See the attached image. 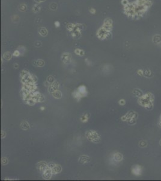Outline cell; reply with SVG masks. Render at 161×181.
Returning <instances> with one entry per match:
<instances>
[{
  "label": "cell",
  "mask_w": 161,
  "mask_h": 181,
  "mask_svg": "<svg viewBox=\"0 0 161 181\" xmlns=\"http://www.w3.org/2000/svg\"><path fill=\"white\" fill-rule=\"evenodd\" d=\"M19 9L20 10L22 11V12H25L27 9V5L24 4H22L19 5Z\"/></svg>",
  "instance_id": "cell-11"
},
{
  "label": "cell",
  "mask_w": 161,
  "mask_h": 181,
  "mask_svg": "<svg viewBox=\"0 0 161 181\" xmlns=\"http://www.w3.org/2000/svg\"><path fill=\"white\" fill-rule=\"evenodd\" d=\"M158 125L160 127H161V117H160V118H159V123H158Z\"/></svg>",
  "instance_id": "cell-18"
},
{
  "label": "cell",
  "mask_w": 161,
  "mask_h": 181,
  "mask_svg": "<svg viewBox=\"0 0 161 181\" xmlns=\"http://www.w3.org/2000/svg\"><path fill=\"white\" fill-rule=\"evenodd\" d=\"M144 76H145L146 77H150L151 76H152V72H151L150 70H146V71H144Z\"/></svg>",
  "instance_id": "cell-9"
},
{
  "label": "cell",
  "mask_w": 161,
  "mask_h": 181,
  "mask_svg": "<svg viewBox=\"0 0 161 181\" xmlns=\"http://www.w3.org/2000/svg\"><path fill=\"white\" fill-rule=\"evenodd\" d=\"M89 12H90L91 14H95V13H96V11L95 9H93V8H91V9H90Z\"/></svg>",
  "instance_id": "cell-14"
},
{
  "label": "cell",
  "mask_w": 161,
  "mask_h": 181,
  "mask_svg": "<svg viewBox=\"0 0 161 181\" xmlns=\"http://www.w3.org/2000/svg\"><path fill=\"white\" fill-rule=\"evenodd\" d=\"M133 94H134L135 96L138 97H141L142 96V95H143V94H142V91H141V90L138 89H135L134 91H133Z\"/></svg>",
  "instance_id": "cell-7"
},
{
  "label": "cell",
  "mask_w": 161,
  "mask_h": 181,
  "mask_svg": "<svg viewBox=\"0 0 161 181\" xmlns=\"http://www.w3.org/2000/svg\"><path fill=\"white\" fill-rule=\"evenodd\" d=\"M4 57H7L6 59H7V60H9V59H10V58H11V56H10V53H5V54H4Z\"/></svg>",
  "instance_id": "cell-12"
},
{
  "label": "cell",
  "mask_w": 161,
  "mask_h": 181,
  "mask_svg": "<svg viewBox=\"0 0 161 181\" xmlns=\"http://www.w3.org/2000/svg\"><path fill=\"white\" fill-rule=\"evenodd\" d=\"M138 74L139 75H140V76H143V74H144V71H142V70H141V69H139L138 71Z\"/></svg>",
  "instance_id": "cell-16"
},
{
  "label": "cell",
  "mask_w": 161,
  "mask_h": 181,
  "mask_svg": "<svg viewBox=\"0 0 161 181\" xmlns=\"http://www.w3.org/2000/svg\"><path fill=\"white\" fill-rule=\"evenodd\" d=\"M139 145L141 147H142V148L146 147H147V143L146 141H145V140H141V141L139 142Z\"/></svg>",
  "instance_id": "cell-8"
},
{
  "label": "cell",
  "mask_w": 161,
  "mask_h": 181,
  "mask_svg": "<svg viewBox=\"0 0 161 181\" xmlns=\"http://www.w3.org/2000/svg\"><path fill=\"white\" fill-rule=\"evenodd\" d=\"M62 59H63V62H67L69 61L70 59V55L68 53H64L62 56Z\"/></svg>",
  "instance_id": "cell-6"
},
{
  "label": "cell",
  "mask_w": 161,
  "mask_h": 181,
  "mask_svg": "<svg viewBox=\"0 0 161 181\" xmlns=\"http://www.w3.org/2000/svg\"><path fill=\"white\" fill-rule=\"evenodd\" d=\"M75 53L76 54H78V55L80 56H83L84 54V51H82V50H80V49H76L75 51Z\"/></svg>",
  "instance_id": "cell-10"
},
{
  "label": "cell",
  "mask_w": 161,
  "mask_h": 181,
  "mask_svg": "<svg viewBox=\"0 0 161 181\" xmlns=\"http://www.w3.org/2000/svg\"><path fill=\"white\" fill-rule=\"evenodd\" d=\"M155 97L153 94L151 93H148L143 94L139 98L138 102L139 105L143 106L147 110H152L153 108V101Z\"/></svg>",
  "instance_id": "cell-1"
},
{
  "label": "cell",
  "mask_w": 161,
  "mask_h": 181,
  "mask_svg": "<svg viewBox=\"0 0 161 181\" xmlns=\"http://www.w3.org/2000/svg\"><path fill=\"white\" fill-rule=\"evenodd\" d=\"M114 159H115V161H121L123 159V156L121 153H117L114 155Z\"/></svg>",
  "instance_id": "cell-5"
},
{
  "label": "cell",
  "mask_w": 161,
  "mask_h": 181,
  "mask_svg": "<svg viewBox=\"0 0 161 181\" xmlns=\"http://www.w3.org/2000/svg\"><path fill=\"white\" fill-rule=\"evenodd\" d=\"M20 55V52L18 51V50H16L15 52H14V53H13V56H19Z\"/></svg>",
  "instance_id": "cell-13"
},
{
  "label": "cell",
  "mask_w": 161,
  "mask_h": 181,
  "mask_svg": "<svg viewBox=\"0 0 161 181\" xmlns=\"http://www.w3.org/2000/svg\"><path fill=\"white\" fill-rule=\"evenodd\" d=\"M159 144H160V145H161V140H160V141H159Z\"/></svg>",
  "instance_id": "cell-19"
},
{
  "label": "cell",
  "mask_w": 161,
  "mask_h": 181,
  "mask_svg": "<svg viewBox=\"0 0 161 181\" xmlns=\"http://www.w3.org/2000/svg\"><path fill=\"white\" fill-rule=\"evenodd\" d=\"M119 103H120V105H124L126 103L125 100H120V102H119Z\"/></svg>",
  "instance_id": "cell-15"
},
{
  "label": "cell",
  "mask_w": 161,
  "mask_h": 181,
  "mask_svg": "<svg viewBox=\"0 0 161 181\" xmlns=\"http://www.w3.org/2000/svg\"><path fill=\"white\" fill-rule=\"evenodd\" d=\"M38 32H39L40 35L42 36H46L47 34V30L45 27H40V28H39Z\"/></svg>",
  "instance_id": "cell-3"
},
{
  "label": "cell",
  "mask_w": 161,
  "mask_h": 181,
  "mask_svg": "<svg viewBox=\"0 0 161 181\" xmlns=\"http://www.w3.org/2000/svg\"><path fill=\"white\" fill-rule=\"evenodd\" d=\"M132 172L135 176H140L142 173V167H141L139 165L133 166L132 168Z\"/></svg>",
  "instance_id": "cell-2"
},
{
  "label": "cell",
  "mask_w": 161,
  "mask_h": 181,
  "mask_svg": "<svg viewBox=\"0 0 161 181\" xmlns=\"http://www.w3.org/2000/svg\"><path fill=\"white\" fill-rule=\"evenodd\" d=\"M54 25L56 27H59L60 26V23L59 21H55V23H54Z\"/></svg>",
  "instance_id": "cell-17"
},
{
  "label": "cell",
  "mask_w": 161,
  "mask_h": 181,
  "mask_svg": "<svg viewBox=\"0 0 161 181\" xmlns=\"http://www.w3.org/2000/svg\"><path fill=\"white\" fill-rule=\"evenodd\" d=\"M78 93L80 94V95H86L87 92H86V88L84 86H81L78 88Z\"/></svg>",
  "instance_id": "cell-4"
}]
</instances>
